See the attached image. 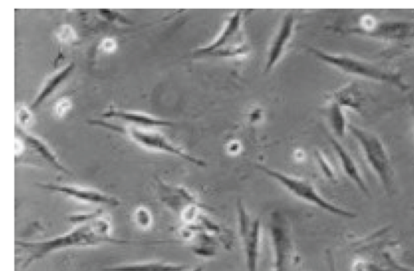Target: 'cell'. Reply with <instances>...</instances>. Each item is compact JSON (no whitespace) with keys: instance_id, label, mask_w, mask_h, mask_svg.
Returning a JSON list of instances; mask_svg holds the SVG:
<instances>
[{"instance_id":"17","label":"cell","mask_w":414,"mask_h":271,"mask_svg":"<svg viewBox=\"0 0 414 271\" xmlns=\"http://www.w3.org/2000/svg\"><path fill=\"white\" fill-rule=\"evenodd\" d=\"M21 133L30 146L36 150L47 162L52 164L60 172L65 173H69L68 170L60 163L56 154L53 152V150L48 146V144L44 140L27 132L26 130H21Z\"/></svg>"},{"instance_id":"6","label":"cell","mask_w":414,"mask_h":271,"mask_svg":"<svg viewBox=\"0 0 414 271\" xmlns=\"http://www.w3.org/2000/svg\"><path fill=\"white\" fill-rule=\"evenodd\" d=\"M257 169L276 180L293 196L300 199L307 203L315 206V207L335 215V217L346 219H353L356 217L355 214L350 210L342 208L323 197L315 185L309 180L279 171V170L265 167L263 164H257Z\"/></svg>"},{"instance_id":"19","label":"cell","mask_w":414,"mask_h":271,"mask_svg":"<svg viewBox=\"0 0 414 271\" xmlns=\"http://www.w3.org/2000/svg\"><path fill=\"white\" fill-rule=\"evenodd\" d=\"M183 265L162 262H145L135 264H125L118 267L105 269L104 271H184Z\"/></svg>"},{"instance_id":"7","label":"cell","mask_w":414,"mask_h":271,"mask_svg":"<svg viewBox=\"0 0 414 271\" xmlns=\"http://www.w3.org/2000/svg\"><path fill=\"white\" fill-rule=\"evenodd\" d=\"M240 238L248 271H259L262 247V227L259 219L252 218L243 204L237 205Z\"/></svg>"},{"instance_id":"23","label":"cell","mask_w":414,"mask_h":271,"mask_svg":"<svg viewBox=\"0 0 414 271\" xmlns=\"http://www.w3.org/2000/svg\"><path fill=\"white\" fill-rule=\"evenodd\" d=\"M56 37L60 42L64 44H72L78 38L77 32L69 24L61 25L57 30Z\"/></svg>"},{"instance_id":"28","label":"cell","mask_w":414,"mask_h":271,"mask_svg":"<svg viewBox=\"0 0 414 271\" xmlns=\"http://www.w3.org/2000/svg\"><path fill=\"white\" fill-rule=\"evenodd\" d=\"M408 102H410L412 114L414 119V97L413 96V95H411L410 99H408Z\"/></svg>"},{"instance_id":"29","label":"cell","mask_w":414,"mask_h":271,"mask_svg":"<svg viewBox=\"0 0 414 271\" xmlns=\"http://www.w3.org/2000/svg\"><path fill=\"white\" fill-rule=\"evenodd\" d=\"M192 271H204V269L201 268H195L194 270H193Z\"/></svg>"},{"instance_id":"18","label":"cell","mask_w":414,"mask_h":271,"mask_svg":"<svg viewBox=\"0 0 414 271\" xmlns=\"http://www.w3.org/2000/svg\"><path fill=\"white\" fill-rule=\"evenodd\" d=\"M327 117L333 134L337 137H344L350 125L348 123L346 109L331 100L327 107Z\"/></svg>"},{"instance_id":"21","label":"cell","mask_w":414,"mask_h":271,"mask_svg":"<svg viewBox=\"0 0 414 271\" xmlns=\"http://www.w3.org/2000/svg\"><path fill=\"white\" fill-rule=\"evenodd\" d=\"M314 157L318 167H319L321 172L324 175V177L330 180V182L336 183L337 180V176L335 169L333 167L329 158L326 157V155L321 150H316Z\"/></svg>"},{"instance_id":"24","label":"cell","mask_w":414,"mask_h":271,"mask_svg":"<svg viewBox=\"0 0 414 271\" xmlns=\"http://www.w3.org/2000/svg\"><path fill=\"white\" fill-rule=\"evenodd\" d=\"M72 108V102L68 98H62L55 102L54 107V114L57 118H61L68 114Z\"/></svg>"},{"instance_id":"9","label":"cell","mask_w":414,"mask_h":271,"mask_svg":"<svg viewBox=\"0 0 414 271\" xmlns=\"http://www.w3.org/2000/svg\"><path fill=\"white\" fill-rule=\"evenodd\" d=\"M295 17L292 13H286L282 18L274 38L272 39L268 53H267L265 71L269 72L284 57L287 46L294 34Z\"/></svg>"},{"instance_id":"25","label":"cell","mask_w":414,"mask_h":271,"mask_svg":"<svg viewBox=\"0 0 414 271\" xmlns=\"http://www.w3.org/2000/svg\"><path fill=\"white\" fill-rule=\"evenodd\" d=\"M100 48L105 53H114L118 48V42L113 38H105L100 42Z\"/></svg>"},{"instance_id":"26","label":"cell","mask_w":414,"mask_h":271,"mask_svg":"<svg viewBox=\"0 0 414 271\" xmlns=\"http://www.w3.org/2000/svg\"><path fill=\"white\" fill-rule=\"evenodd\" d=\"M24 140L16 137V139H15V155H16V157H18V155H22L24 153Z\"/></svg>"},{"instance_id":"8","label":"cell","mask_w":414,"mask_h":271,"mask_svg":"<svg viewBox=\"0 0 414 271\" xmlns=\"http://www.w3.org/2000/svg\"><path fill=\"white\" fill-rule=\"evenodd\" d=\"M38 187L48 192L61 194L79 203L107 206L111 208L118 207L121 203L118 199L94 188L52 183H40Z\"/></svg>"},{"instance_id":"27","label":"cell","mask_w":414,"mask_h":271,"mask_svg":"<svg viewBox=\"0 0 414 271\" xmlns=\"http://www.w3.org/2000/svg\"><path fill=\"white\" fill-rule=\"evenodd\" d=\"M229 153L231 155H237L240 153L241 150V144L239 141H231L229 144L228 146Z\"/></svg>"},{"instance_id":"14","label":"cell","mask_w":414,"mask_h":271,"mask_svg":"<svg viewBox=\"0 0 414 271\" xmlns=\"http://www.w3.org/2000/svg\"><path fill=\"white\" fill-rule=\"evenodd\" d=\"M369 35L386 39H406L414 38V22L378 23Z\"/></svg>"},{"instance_id":"16","label":"cell","mask_w":414,"mask_h":271,"mask_svg":"<svg viewBox=\"0 0 414 271\" xmlns=\"http://www.w3.org/2000/svg\"><path fill=\"white\" fill-rule=\"evenodd\" d=\"M74 68V63H70L67 66L60 69L59 72H55L52 77L45 80V82L41 88V91L37 95V97L33 100L30 109H33L38 107L45 99L49 98V95H52L55 90L57 89L59 85L69 77L70 72L73 71Z\"/></svg>"},{"instance_id":"11","label":"cell","mask_w":414,"mask_h":271,"mask_svg":"<svg viewBox=\"0 0 414 271\" xmlns=\"http://www.w3.org/2000/svg\"><path fill=\"white\" fill-rule=\"evenodd\" d=\"M329 139L333 150H335L338 160H339L342 171L360 189L361 192L367 195V196L370 197L371 192L369 187H368L365 178H363V175L360 167H358L356 160L353 159L351 154L348 152L346 148L338 141L337 139L332 137V134H329Z\"/></svg>"},{"instance_id":"5","label":"cell","mask_w":414,"mask_h":271,"mask_svg":"<svg viewBox=\"0 0 414 271\" xmlns=\"http://www.w3.org/2000/svg\"><path fill=\"white\" fill-rule=\"evenodd\" d=\"M91 123L98 125L100 127L114 130V132L126 134L133 142L139 146L151 152L164 153L176 155L197 167H206L203 160L197 158L194 155L186 153L185 150L171 143L163 134L155 128L141 127L137 125H118L92 120Z\"/></svg>"},{"instance_id":"22","label":"cell","mask_w":414,"mask_h":271,"mask_svg":"<svg viewBox=\"0 0 414 271\" xmlns=\"http://www.w3.org/2000/svg\"><path fill=\"white\" fill-rule=\"evenodd\" d=\"M16 119L20 129L26 130L28 128L31 127L34 121L31 109L20 107L17 109Z\"/></svg>"},{"instance_id":"10","label":"cell","mask_w":414,"mask_h":271,"mask_svg":"<svg viewBox=\"0 0 414 271\" xmlns=\"http://www.w3.org/2000/svg\"><path fill=\"white\" fill-rule=\"evenodd\" d=\"M161 202L176 214L180 215L190 206L200 204L195 195L188 189L178 185H171L162 182L159 184Z\"/></svg>"},{"instance_id":"4","label":"cell","mask_w":414,"mask_h":271,"mask_svg":"<svg viewBox=\"0 0 414 271\" xmlns=\"http://www.w3.org/2000/svg\"><path fill=\"white\" fill-rule=\"evenodd\" d=\"M348 130L355 139L368 167L375 173L378 182L388 193H391L395 173L385 144L376 134L358 125L350 124Z\"/></svg>"},{"instance_id":"2","label":"cell","mask_w":414,"mask_h":271,"mask_svg":"<svg viewBox=\"0 0 414 271\" xmlns=\"http://www.w3.org/2000/svg\"><path fill=\"white\" fill-rule=\"evenodd\" d=\"M309 52L323 63L330 65L342 73L372 82L388 84L402 92H406L410 89L400 72L383 68L366 59L350 54L327 52L316 47L309 48Z\"/></svg>"},{"instance_id":"3","label":"cell","mask_w":414,"mask_h":271,"mask_svg":"<svg viewBox=\"0 0 414 271\" xmlns=\"http://www.w3.org/2000/svg\"><path fill=\"white\" fill-rule=\"evenodd\" d=\"M250 47L243 26V13L236 11L231 14L220 32L206 46L197 49L194 57L236 59L246 56Z\"/></svg>"},{"instance_id":"15","label":"cell","mask_w":414,"mask_h":271,"mask_svg":"<svg viewBox=\"0 0 414 271\" xmlns=\"http://www.w3.org/2000/svg\"><path fill=\"white\" fill-rule=\"evenodd\" d=\"M332 100L342 105L346 109L360 112L362 109V100L360 88L355 83H350L333 93Z\"/></svg>"},{"instance_id":"1","label":"cell","mask_w":414,"mask_h":271,"mask_svg":"<svg viewBox=\"0 0 414 271\" xmlns=\"http://www.w3.org/2000/svg\"><path fill=\"white\" fill-rule=\"evenodd\" d=\"M70 219L75 225L68 233L43 242L19 240L16 242L28 253L23 264L24 268L58 251L98 247L106 243L128 242L113 238L112 223L102 212L77 214L70 217Z\"/></svg>"},{"instance_id":"20","label":"cell","mask_w":414,"mask_h":271,"mask_svg":"<svg viewBox=\"0 0 414 271\" xmlns=\"http://www.w3.org/2000/svg\"><path fill=\"white\" fill-rule=\"evenodd\" d=\"M133 222L139 229L148 231L153 226L154 218L153 212L146 206H139L134 210Z\"/></svg>"},{"instance_id":"13","label":"cell","mask_w":414,"mask_h":271,"mask_svg":"<svg viewBox=\"0 0 414 271\" xmlns=\"http://www.w3.org/2000/svg\"><path fill=\"white\" fill-rule=\"evenodd\" d=\"M279 222H274L271 225L273 247L275 248L274 271H287L290 255V242L284 229Z\"/></svg>"},{"instance_id":"12","label":"cell","mask_w":414,"mask_h":271,"mask_svg":"<svg viewBox=\"0 0 414 271\" xmlns=\"http://www.w3.org/2000/svg\"><path fill=\"white\" fill-rule=\"evenodd\" d=\"M102 115L105 118H118L123 120L125 122L130 123L131 125H137V127H141L155 129L173 125V123L153 117V115L116 108H110L106 110Z\"/></svg>"}]
</instances>
